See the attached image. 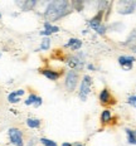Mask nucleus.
Masks as SVG:
<instances>
[{
  "label": "nucleus",
  "mask_w": 136,
  "mask_h": 146,
  "mask_svg": "<svg viewBox=\"0 0 136 146\" xmlns=\"http://www.w3.org/2000/svg\"><path fill=\"white\" fill-rule=\"evenodd\" d=\"M136 9L135 0H120L117 1V13L121 15L132 14Z\"/></svg>",
  "instance_id": "obj_5"
},
{
  "label": "nucleus",
  "mask_w": 136,
  "mask_h": 146,
  "mask_svg": "<svg viewBox=\"0 0 136 146\" xmlns=\"http://www.w3.org/2000/svg\"><path fill=\"white\" fill-rule=\"evenodd\" d=\"M112 121V112H111L110 108H105L103 111L101 112V116H100V122H101L102 126H106Z\"/></svg>",
  "instance_id": "obj_11"
},
{
  "label": "nucleus",
  "mask_w": 136,
  "mask_h": 146,
  "mask_svg": "<svg viewBox=\"0 0 136 146\" xmlns=\"http://www.w3.org/2000/svg\"><path fill=\"white\" fill-rule=\"evenodd\" d=\"M80 83V72L74 69H69L64 78V87L68 92H73L77 88V84Z\"/></svg>",
  "instance_id": "obj_4"
},
{
  "label": "nucleus",
  "mask_w": 136,
  "mask_h": 146,
  "mask_svg": "<svg viewBox=\"0 0 136 146\" xmlns=\"http://www.w3.org/2000/svg\"><path fill=\"white\" fill-rule=\"evenodd\" d=\"M9 139H10L11 144L15 146H24V141H23V132L20 131L17 127H11L8 131Z\"/></svg>",
  "instance_id": "obj_7"
},
{
  "label": "nucleus",
  "mask_w": 136,
  "mask_h": 146,
  "mask_svg": "<svg viewBox=\"0 0 136 146\" xmlns=\"http://www.w3.org/2000/svg\"><path fill=\"white\" fill-rule=\"evenodd\" d=\"M127 103L130 106H132V107L136 108V96H130L127 98Z\"/></svg>",
  "instance_id": "obj_22"
},
{
  "label": "nucleus",
  "mask_w": 136,
  "mask_h": 146,
  "mask_svg": "<svg viewBox=\"0 0 136 146\" xmlns=\"http://www.w3.org/2000/svg\"><path fill=\"white\" fill-rule=\"evenodd\" d=\"M58 32H59L58 27L53 25V24H50L48 22H44V30H42V32H40V35L49 36L50 34H53V33H58Z\"/></svg>",
  "instance_id": "obj_12"
},
{
  "label": "nucleus",
  "mask_w": 136,
  "mask_h": 146,
  "mask_svg": "<svg viewBox=\"0 0 136 146\" xmlns=\"http://www.w3.org/2000/svg\"><path fill=\"white\" fill-rule=\"evenodd\" d=\"M91 88H92V77L88 74H84L82 80L80 81V90H78V97L81 98V101H87Z\"/></svg>",
  "instance_id": "obj_3"
},
{
  "label": "nucleus",
  "mask_w": 136,
  "mask_h": 146,
  "mask_svg": "<svg viewBox=\"0 0 136 146\" xmlns=\"http://www.w3.org/2000/svg\"><path fill=\"white\" fill-rule=\"evenodd\" d=\"M135 43H136V28L130 33L129 38L126 39V42L123 43V45H132V47H134Z\"/></svg>",
  "instance_id": "obj_14"
},
{
  "label": "nucleus",
  "mask_w": 136,
  "mask_h": 146,
  "mask_svg": "<svg viewBox=\"0 0 136 146\" xmlns=\"http://www.w3.org/2000/svg\"><path fill=\"white\" fill-rule=\"evenodd\" d=\"M135 60H136V58L135 57H132V56H120L119 58H117L119 64L122 67L125 71H131Z\"/></svg>",
  "instance_id": "obj_8"
},
{
  "label": "nucleus",
  "mask_w": 136,
  "mask_h": 146,
  "mask_svg": "<svg viewBox=\"0 0 136 146\" xmlns=\"http://www.w3.org/2000/svg\"><path fill=\"white\" fill-rule=\"evenodd\" d=\"M60 146H72V144H71V142H63Z\"/></svg>",
  "instance_id": "obj_27"
},
{
  "label": "nucleus",
  "mask_w": 136,
  "mask_h": 146,
  "mask_svg": "<svg viewBox=\"0 0 136 146\" xmlns=\"http://www.w3.org/2000/svg\"><path fill=\"white\" fill-rule=\"evenodd\" d=\"M87 69H90V71H95V66L93 64H87Z\"/></svg>",
  "instance_id": "obj_25"
},
{
  "label": "nucleus",
  "mask_w": 136,
  "mask_h": 146,
  "mask_svg": "<svg viewBox=\"0 0 136 146\" xmlns=\"http://www.w3.org/2000/svg\"><path fill=\"white\" fill-rule=\"evenodd\" d=\"M73 10L72 4L67 0H53L49 1L44 10V18L48 23H54L57 20L62 19V18L67 17V15Z\"/></svg>",
  "instance_id": "obj_1"
},
{
  "label": "nucleus",
  "mask_w": 136,
  "mask_h": 146,
  "mask_svg": "<svg viewBox=\"0 0 136 146\" xmlns=\"http://www.w3.org/2000/svg\"><path fill=\"white\" fill-rule=\"evenodd\" d=\"M0 58H1V52H0Z\"/></svg>",
  "instance_id": "obj_29"
},
{
  "label": "nucleus",
  "mask_w": 136,
  "mask_h": 146,
  "mask_svg": "<svg viewBox=\"0 0 136 146\" xmlns=\"http://www.w3.org/2000/svg\"><path fill=\"white\" fill-rule=\"evenodd\" d=\"M35 144V139H33V140H30V142H29V145L28 146H33Z\"/></svg>",
  "instance_id": "obj_26"
},
{
  "label": "nucleus",
  "mask_w": 136,
  "mask_h": 146,
  "mask_svg": "<svg viewBox=\"0 0 136 146\" xmlns=\"http://www.w3.org/2000/svg\"><path fill=\"white\" fill-rule=\"evenodd\" d=\"M84 53L82 52H76L74 54H71V56L67 57V63L71 69H74V71L80 72L83 69L84 67Z\"/></svg>",
  "instance_id": "obj_2"
},
{
  "label": "nucleus",
  "mask_w": 136,
  "mask_h": 146,
  "mask_svg": "<svg viewBox=\"0 0 136 146\" xmlns=\"http://www.w3.org/2000/svg\"><path fill=\"white\" fill-rule=\"evenodd\" d=\"M8 101L10 103H18L20 101V97H18L17 93H15V91H14V92H11L8 95Z\"/></svg>",
  "instance_id": "obj_19"
},
{
  "label": "nucleus",
  "mask_w": 136,
  "mask_h": 146,
  "mask_svg": "<svg viewBox=\"0 0 136 146\" xmlns=\"http://www.w3.org/2000/svg\"><path fill=\"white\" fill-rule=\"evenodd\" d=\"M64 48H69V49H72L73 52H80V49L82 48V40L78 38H71L64 44Z\"/></svg>",
  "instance_id": "obj_10"
},
{
  "label": "nucleus",
  "mask_w": 136,
  "mask_h": 146,
  "mask_svg": "<svg viewBox=\"0 0 136 146\" xmlns=\"http://www.w3.org/2000/svg\"><path fill=\"white\" fill-rule=\"evenodd\" d=\"M0 19H1V14H0Z\"/></svg>",
  "instance_id": "obj_30"
},
{
  "label": "nucleus",
  "mask_w": 136,
  "mask_h": 146,
  "mask_svg": "<svg viewBox=\"0 0 136 146\" xmlns=\"http://www.w3.org/2000/svg\"><path fill=\"white\" fill-rule=\"evenodd\" d=\"M37 98H38V96L35 95V93H30L28 98L24 101V103H25L27 106H32V105H34L35 101H37Z\"/></svg>",
  "instance_id": "obj_18"
},
{
  "label": "nucleus",
  "mask_w": 136,
  "mask_h": 146,
  "mask_svg": "<svg viewBox=\"0 0 136 146\" xmlns=\"http://www.w3.org/2000/svg\"><path fill=\"white\" fill-rule=\"evenodd\" d=\"M126 135H127V142L131 145H136V137L132 135V130L131 129H126L125 130Z\"/></svg>",
  "instance_id": "obj_17"
},
{
  "label": "nucleus",
  "mask_w": 136,
  "mask_h": 146,
  "mask_svg": "<svg viewBox=\"0 0 136 146\" xmlns=\"http://www.w3.org/2000/svg\"><path fill=\"white\" fill-rule=\"evenodd\" d=\"M40 142L44 146H58V144H57L56 141H53V140H50V139H47V137H42Z\"/></svg>",
  "instance_id": "obj_20"
},
{
  "label": "nucleus",
  "mask_w": 136,
  "mask_h": 146,
  "mask_svg": "<svg viewBox=\"0 0 136 146\" xmlns=\"http://www.w3.org/2000/svg\"><path fill=\"white\" fill-rule=\"evenodd\" d=\"M72 146H84V145L81 144V142H76V144H72Z\"/></svg>",
  "instance_id": "obj_28"
},
{
  "label": "nucleus",
  "mask_w": 136,
  "mask_h": 146,
  "mask_svg": "<svg viewBox=\"0 0 136 146\" xmlns=\"http://www.w3.org/2000/svg\"><path fill=\"white\" fill-rule=\"evenodd\" d=\"M15 93H17L18 97H22L24 93H25V91H24V90H18V91H15Z\"/></svg>",
  "instance_id": "obj_24"
},
{
  "label": "nucleus",
  "mask_w": 136,
  "mask_h": 146,
  "mask_svg": "<svg viewBox=\"0 0 136 146\" xmlns=\"http://www.w3.org/2000/svg\"><path fill=\"white\" fill-rule=\"evenodd\" d=\"M98 100H100V103L103 105V106L116 105V98L111 95V91L106 87L103 88V90H101V92H100V95H98Z\"/></svg>",
  "instance_id": "obj_6"
},
{
  "label": "nucleus",
  "mask_w": 136,
  "mask_h": 146,
  "mask_svg": "<svg viewBox=\"0 0 136 146\" xmlns=\"http://www.w3.org/2000/svg\"><path fill=\"white\" fill-rule=\"evenodd\" d=\"M18 5H19L23 10L27 11V10H32V9L37 5V1H35V0H25V1H23V3H18Z\"/></svg>",
  "instance_id": "obj_13"
},
{
  "label": "nucleus",
  "mask_w": 136,
  "mask_h": 146,
  "mask_svg": "<svg viewBox=\"0 0 136 146\" xmlns=\"http://www.w3.org/2000/svg\"><path fill=\"white\" fill-rule=\"evenodd\" d=\"M42 103H43V100H42V97H40V96H38L37 101H35V103H34L33 106H34V107H39V106H40Z\"/></svg>",
  "instance_id": "obj_23"
},
{
  "label": "nucleus",
  "mask_w": 136,
  "mask_h": 146,
  "mask_svg": "<svg viewBox=\"0 0 136 146\" xmlns=\"http://www.w3.org/2000/svg\"><path fill=\"white\" fill-rule=\"evenodd\" d=\"M40 73L44 76V77H47L49 81H57V80H59L60 74H62V72H60V71H54V69H49V68L40 69Z\"/></svg>",
  "instance_id": "obj_9"
},
{
  "label": "nucleus",
  "mask_w": 136,
  "mask_h": 146,
  "mask_svg": "<svg viewBox=\"0 0 136 146\" xmlns=\"http://www.w3.org/2000/svg\"><path fill=\"white\" fill-rule=\"evenodd\" d=\"M27 126L30 129H39L40 127V120L38 118H28L27 120Z\"/></svg>",
  "instance_id": "obj_15"
},
{
  "label": "nucleus",
  "mask_w": 136,
  "mask_h": 146,
  "mask_svg": "<svg viewBox=\"0 0 136 146\" xmlns=\"http://www.w3.org/2000/svg\"><path fill=\"white\" fill-rule=\"evenodd\" d=\"M71 4H72V9H73V10L77 9V11H82V9H83L82 1H73V3H71Z\"/></svg>",
  "instance_id": "obj_21"
},
{
  "label": "nucleus",
  "mask_w": 136,
  "mask_h": 146,
  "mask_svg": "<svg viewBox=\"0 0 136 146\" xmlns=\"http://www.w3.org/2000/svg\"><path fill=\"white\" fill-rule=\"evenodd\" d=\"M50 48V38L49 36H44L40 42V49L42 50H48Z\"/></svg>",
  "instance_id": "obj_16"
}]
</instances>
